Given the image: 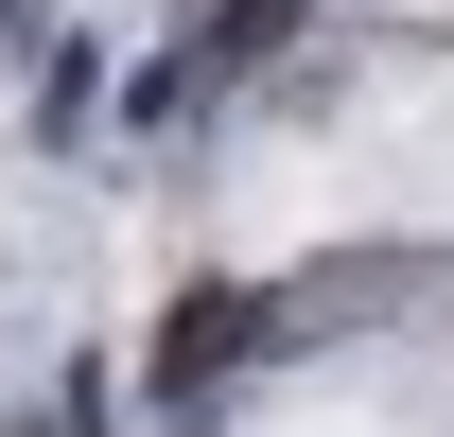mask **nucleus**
Here are the masks:
<instances>
[{"label":"nucleus","mask_w":454,"mask_h":437,"mask_svg":"<svg viewBox=\"0 0 454 437\" xmlns=\"http://www.w3.org/2000/svg\"><path fill=\"white\" fill-rule=\"evenodd\" d=\"M262 332H280V315H262L245 280H192V298H175V315H158V350H140V368H158L175 402H192V385H227V368H245V350H262Z\"/></svg>","instance_id":"1"},{"label":"nucleus","mask_w":454,"mask_h":437,"mask_svg":"<svg viewBox=\"0 0 454 437\" xmlns=\"http://www.w3.org/2000/svg\"><path fill=\"white\" fill-rule=\"evenodd\" d=\"M297 53V0H210V53L192 70H280Z\"/></svg>","instance_id":"2"}]
</instances>
